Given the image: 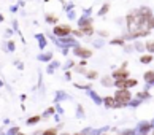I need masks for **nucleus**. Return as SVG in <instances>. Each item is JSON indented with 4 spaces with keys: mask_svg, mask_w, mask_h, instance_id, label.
<instances>
[{
    "mask_svg": "<svg viewBox=\"0 0 154 135\" xmlns=\"http://www.w3.org/2000/svg\"><path fill=\"white\" fill-rule=\"evenodd\" d=\"M129 100H130V92L127 91V89H119V91L116 92V95H114V102H116L117 106L129 103Z\"/></svg>",
    "mask_w": 154,
    "mask_h": 135,
    "instance_id": "1",
    "label": "nucleus"
},
{
    "mask_svg": "<svg viewBox=\"0 0 154 135\" xmlns=\"http://www.w3.org/2000/svg\"><path fill=\"white\" fill-rule=\"evenodd\" d=\"M71 32V29L68 25H57V27H54V33L57 35V37H64V35H68Z\"/></svg>",
    "mask_w": 154,
    "mask_h": 135,
    "instance_id": "2",
    "label": "nucleus"
},
{
    "mask_svg": "<svg viewBox=\"0 0 154 135\" xmlns=\"http://www.w3.org/2000/svg\"><path fill=\"white\" fill-rule=\"evenodd\" d=\"M113 76H114L116 79H119V78H127V76H129V71L125 70V68H119V70H116L114 73H113Z\"/></svg>",
    "mask_w": 154,
    "mask_h": 135,
    "instance_id": "3",
    "label": "nucleus"
},
{
    "mask_svg": "<svg viewBox=\"0 0 154 135\" xmlns=\"http://www.w3.org/2000/svg\"><path fill=\"white\" fill-rule=\"evenodd\" d=\"M75 54H78V56H81V57H89L92 52H90L89 49H84V48H76V49H75Z\"/></svg>",
    "mask_w": 154,
    "mask_h": 135,
    "instance_id": "4",
    "label": "nucleus"
},
{
    "mask_svg": "<svg viewBox=\"0 0 154 135\" xmlns=\"http://www.w3.org/2000/svg\"><path fill=\"white\" fill-rule=\"evenodd\" d=\"M116 86L119 89H125V87H127V79H124V78L116 79Z\"/></svg>",
    "mask_w": 154,
    "mask_h": 135,
    "instance_id": "5",
    "label": "nucleus"
},
{
    "mask_svg": "<svg viewBox=\"0 0 154 135\" xmlns=\"http://www.w3.org/2000/svg\"><path fill=\"white\" fill-rule=\"evenodd\" d=\"M105 105H106L108 108H113V106L116 105V102H114V97H106V98H105Z\"/></svg>",
    "mask_w": 154,
    "mask_h": 135,
    "instance_id": "6",
    "label": "nucleus"
},
{
    "mask_svg": "<svg viewBox=\"0 0 154 135\" xmlns=\"http://www.w3.org/2000/svg\"><path fill=\"white\" fill-rule=\"evenodd\" d=\"M144 79L146 81H154V71H148V73L144 75Z\"/></svg>",
    "mask_w": 154,
    "mask_h": 135,
    "instance_id": "7",
    "label": "nucleus"
},
{
    "mask_svg": "<svg viewBox=\"0 0 154 135\" xmlns=\"http://www.w3.org/2000/svg\"><path fill=\"white\" fill-rule=\"evenodd\" d=\"M151 60H152L151 56H143V57H141V62H143V64H149Z\"/></svg>",
    "mask_w": 154,
    "mask_h": 135,
    "instance_id": "8",
    "label": "nucleus"
},
{
    "mask_svg": "<svg viewBox=\"0 0 154 135\" xmlns=\"http://www.w3.org/2000/svg\"><path fill=\"white\" fill-rule=\"evenodd\" d=\"M81 32H86V33H92L94 29H92V25H87V27H83V30Z\"/></svg>",
    "mask_w": 154,
    "mask_h": 135,
    "instance_id": "9",
    "label": "nucleus"
},
{
    "mask_svg": "<svg viewBox=\"0 0 154 135\" xmlns=\"http://www.w3.org/2000/svg\"><path fill=\"white\" fill-rule=\"evenodd\" d=\"M137 84V79H127V87H132Z\"/></svg>",
    "mask_w": 154,
    "mask_h": 135,
    "instance_id": "10",
    "label": "nucleus"
},
{
    "mask_svg": "<svg viewBox=\"0 0 154 135\" xmlns=\"http://www.w3.org/2000/svg\"><path fill=\"white\" fill-rule=\"evenodd\" d=\"M154 27V17H149L148 19V29H152Z\"/></svg>",
    "mask_w": 154,
    "mask_h": 135,
    "instance_id": "11",
    "label": "nucleus"
},
{
    "mask_svg": "<svg viewBox=\"0 0 154 135\" xmlns=\"http://www.w3.org/2000/svg\"><path fill=\"white\" fill-rule=\"evenodd\" d=\"M43 135H56V130H54V129H49V130H46V132H44Z\"/></svg>",
    "mask_w": 154,
    "mask_h": 135,
    "instance_id": "12",
    "label": "nucleus"
},
{
    "mask_svg": "<svg viewBox=\"0 0 154 135\" xmlns=\"http://www.w3.org/2000/svg\"><path fill=\"white\" fill-rule=\"evenodd\" d=\"M56 21H57V17H56V16H51V14L48 16V22H56Z\"/></svg>",
    "mask_w": 154,
    "mask_h": 135,
    "instance_id": "13",
    "label": "nucleus"
},
{
    "mask_svg": "<svg viewBox=\"0 0 154 135\" xmlns=\"http://www.w3.org/2000/svg\"><path fill=\"white\" fill-rule=\"evenodd\" d=\"M146 48H148L149 51H154V41H151V43H148V44H146Z\"/></svg>",
    "mask_w": 154,
    "mask_h": 135,
    "instance_id": "14",
    "label": "nucleus"
},
{
    "mask_svg": "<svg viewBox=\"0 0 154 135\" xmlns=\"http://www.w3.org/2000/svg\"><path fill=\"white\" fill-rule=\"evenodd\" d=\"M87 76H89V78H95V76H97V73H95V71H89Z\"/></svg>",
    "mask_w": 154,
    "mask_h": 135,
    "instance_id": "15",
    "label": "nucleus"
},
{
    "mask_svg": "<svg viewBox=\"0 0 154 135\" xmlns=\"http://www.w3.org/2000/svg\"><path fill=\"white\" fill-rule=\"evenodd\" d=\"M111 43H113V44H122V40H113Z\"/></svg>",
    "mask_w": 154,
    "mask_h": 135,
    "instance_id": "16",
    "label": "nucleus"
},
{
    "mask_svg": "<svg viewBox=\"0 0 154 135\" xmlns=\"http://www.w3.org/2000/svg\"><path fill=\"white\" fill-rule=\"evenodd\" d=\"M37 121H38V116H35V118H32L29 122H30V124H33V122H37Z\"/></svg>",
    "mask_w": 154,
    "mask_h": 135,
    "instance_id": "17",
    "label": "nucleus"
},
{
    "mask_svg": "<svg viewBox=\"0 0 154 135\" xmlns=\"http://www.w3.org/2000/svg\"><path fill=\"white\" fill-rule=\"evenodd\" d=\"M21 135H22V133H21Z\"/></svg>",
    "mask_w": 154,
    "mask_h": 135,
    "instance_id": "18",
    "label": "nucleus"
}]
</instances>
